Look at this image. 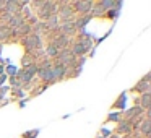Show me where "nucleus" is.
Instances as JSON below:
<instances>
[{"label":"nucleus","instance_id":"f257e3e1","mask_svg":"<svg viewBox=\"0 0 151 138\" xmlns=\"http://www.w3.org/2000/svg\"><path fill=\"white\" fill-rule=\"evenodd\" d=\"M36 72H37V68H36V67H34V65H29L26 70H23V72L20 73V78L23 80L24 83H28V81H29V80L34 76V73H36Z\"/></svg>","mask_w":151,"mask_h":138},{"label":"nucleus","instance_id":"f03ea898","mask_svg":"<svg viewBox=\"0 0 151 138\" xmlns=\"http://www.w3.org/2000/svg\"><path fill=\"white\" fill-rule=\"evenodd\" d=\"M26 46L29 47V49H33V47L36 49V47L39 46V37H37L36 34H33V36H29V39L26 41Z\"/></svg>","mask_w":151,"mask_h":138},{"label":"nucleus","instance_id":"7ed1b4c3","mask_svg":"<svg viewBox=\"0 0 151 138\" xmlns=\"http://www.w3.org/2000/svg\"><path fill=\"white\" fill-rule=\"evenodd\" d=\"M75 5L78 7L80 12H89V10H91V7H93L91 2H86V4H85V2H76Z\"/></svg>","mask_w":151,"mask_h":138},{"label":"nucleus","instance_id":"20e7f679","mask_svg":"<svg viewBox=\"0 0 151 138\" xmlns=\"http://www.w3.org/2000/svg\"><path fill=\"white\" fill-rule=\"evenodd\" d=\"M75 23L73 21H70V23H67V24H62V31H65V33H73L75 31Z\"/></svg>","mask_w":151,"mask_h":138},{"label":"nucleus","instance_id":"39448f33","mask_svg":"<svg viewBox=\"0 0 151 138\" xmlns=\"http://www.w3.org/2000/svg\"><path fill=\"white\" fill-rule=\"evenodd\" d=\"M141 104H143L145 109H148V104H150V94H148V93L143 94V98H141Z\"/></svg>","mask_w":151,"mask_h":138},{"label":"nucleus","instance_id":"423d86ee","mask_svg":"<svg viewBox=\"0 0 151 138\" xmlns=\"http://www.w3.org/2000/svg\"><path fill=\"white\" fill-rule=\"evenodd\" d=\"M47 52H49V55H57V54H59V47L57 46H49L47 47Z\"/></svg>","mask_w":151,"mask_h":138},{"label":"nucleus","instance_id":"0eeeda50","mask_svg":"<svg viewBox=\"0 0 151 138\" xmlns=\"http://www.w3.org/2000/svg\"><path fill=\"white\" fill-rule=\"evenodd\" d=\"M141 130H143V133L145 135H148V133H150V122H143V127H141Z\"/></svg>","mask_w":151,"mask_h":138}]
</instances>
